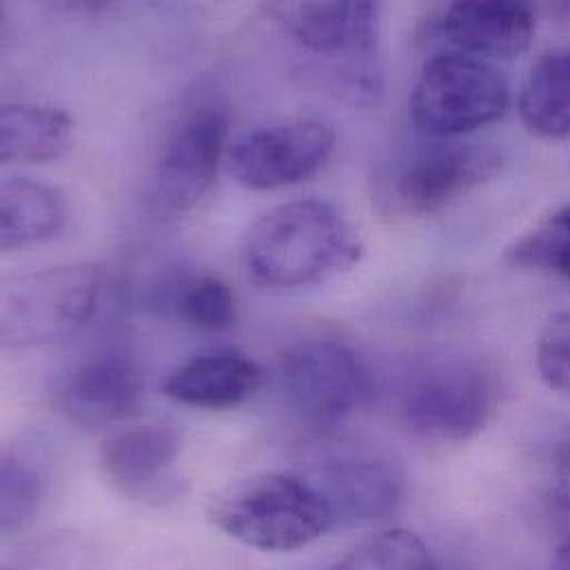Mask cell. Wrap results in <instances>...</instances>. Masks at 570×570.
I'll list each match as a JSON object with an SVG mask.
<instances>
[{
  "label": "cell",
  "instance_id": "6da1fadb",
  "mask_svg": "<svg viewBox=\"0 0 570 570\" xmlns=\"http://www.w3.org/2000/svg\"><path fill=\"white\" fill-rule=\"evenodd\" d=\"M353 225L328 203L295 200L265 214L247 240L249 276L272 288L326 283L362 261Z\"/></svg>",
  "mask_w": 570,
  "mask_h": 570
},
{
  "label": "cell",
  "instance_id": "7a4b0ae2",
  "mask_svg": "<svg viewBox=\"0 0 570 570\" xmlns=\"http://www.w3.org/2000/svg\"><path fill=\"white\" fill-rule=\"evenodd\" d=\"M504 395L500 371L482 357H440L417 366L400 393V415L420 438L460 444L482 433Z\"/></svg>",
  "mask_w": 570,
  "mask_h": 570
},
{
  "label": "cell",
  "instance_id": "3957f363",
  "mask_svg": "<svg viewBox=\"0 0 570 570\" xmlns=\"http://www.w3.org/2000/svg\"><path fill=\"white\" fill-rule=\"evenodd\" d=\"M212 522L245 547L286 553L308 547L333 529L313 487L295 473H261L218 493Z\"/></svg>",
  "mask_w": 570,
  "mask_h": 570
},
{
  "label": "cell",
  "instance_id": "277c9868",
  "mask_svg": "<svg viewBox=\"0 0 570 570\" xmlns=\"http://www.w3.org/2000/svg\"><path fill=\"white\" fill-rule=\"evenodd\" d=\"M286 36L311 58L331 89L353 102H373L382 82L377 69L380 7L373 2H295L272 9Z\"/></svg>",
  "mask_w": 570,
  "mask_h": 570
},
{
  "label": "cell",
  "instance_id": "5b68a950",
  "mask_svg": "<svg viewBox=\"0 0 570 570\" xmlns=\"http://www.w3.org/2000/svg\"><path fill=\"white\" fill-rule=\"evenodd\" d=\"M502 169L495 147L433 140L397 154L377 176L375 200L395 218L442 214Z\"/></svg>",
  "mask_w": 570,
  "mask_h": 570
},
{
  "label": "cell",
  "instance_id": "8992f818",
  "mask_svg": "<svg viewBox=\"0 0 570 570\" xmlns=\"http://www.w3.org/2000/svg\"><path fill=\"white\" fill-rule=\"evenodd\" d=\"M511 89L487 60L455 53L433 56L420 71L409 114L413 125L433 140H455L507 116Z\"/></svg>",
  "mask_w": 570,
  "mask_h": 570
},
{
  "label": "cell",
  "instance_id": "52a82bcc",
  "mask_svg": "<svg viewBox=\"0 0 570 570\" xmlns=\"http://www.w3.org/2000/svg\"><path fill=\"white\" fill-rule=\"evenodd\" d=\"M102 269L62 265L7 281L0 291V333L7 346H40L76 335L96 315Z\"/></svg>",
  "mask_w": 570,
  "mask_h": 570
},
{
  "label": "cell",
  "instance_id": "ba28073f",
  "mask_svg": "<svg viewBox=\"0 0 570 570\" xmlns=\"http://www.w3.org/2000/svg\"><path fill=\"white\" fill-rule=\"evenodd\" d=\"M283 382L297 415L317 426H337L373 395V377L364 360L344 342L306 337L283 357Z\"/></svg>",
  "mask_w": 570,
  "mask_h": 570
},
{
  "label": "cell",
  "instance_id": "9c48e42d",
  "mask_svg": "<svg viewBox=\"0 0 570 570\" xmlns=\"http://www.w3.org/2000/svg\"><path fill=\"white\" fill-rule=\"evenodd\" d=\"M227 111L218 102L194 105L169 134L149 183V212L174 220L209 194L225 156Z\"/></svg>",
  "mask_w": 570,
  "mask_h": 570
},
{
  "label": "cell",
  "instance_id": "30bf717a",
  "mask_svg": "<svg viewBox=\"0 0 570 570\" xmlns=\"http://www.w3.org/2000/svg\"><path fill=\"white\" fill-rule=\"evenodd\" d=\"M335 149L333 129L313 118L286 120L240 136L227 154L229 174L252 191L304 183L326 167Z\"/></svg>",
  "mask_w": 570,
  "mask_h": 570
},
{
  "label": "cell",
  "instance_id": "8fae6325",
  "mask_svg": "<svg viewBox=\"0 0 570 570\" xmlns=\"http://www.w3.org/2000/svg\"><path fill=\"white\" fill-rule=\"evenodd\" d=\"M297 473L322 498L333 529L377 522L402 500L404 482L397 466L375 453H333Z\"/></svg>",
  "mask_w": 570,
  "mask_h": 570
},
{
  "label": "cell",
  "instance_id": "7c38bea8",
  "mask_svg": "<svg viewBox=\"0 0 570 570\" xmlns=\"http://www.w3.org/2000/svg\"><path fill=\"white\" fill-rule=\"evenodd\" d=\"M142 397V373L122 351H102L87 357L62 386L65 411L87 429H105L131 417Z\"/></svg>",
  "mask_w": 570,
  "mask_h": 570
},
{
  "label": "cell",
  "instance_id": "4fadbf2b",
  "mask_svg": "<svg viewBox=\"0 0 570 570\" xmlns=\"http://www.w3.org/2000/svg\"><path fill=\"white\" fill-rule=\"evenodd\" d=\"M535 29L538 18L529 2H453L438 18V33L449 45L487 62L522 56Z\"/></svg>",
  "mask_w": 570,
  "mask_h": 570
},
{
  "label": "cell",
  "instance_id": "5bb4252c",
  "mask_svg": "<svg viewBox=\"0 0 570 570\" xmlns=\"http://www.w3.org/2000/svg\"><path fill=\"white\" fill-rule=\"evenodd\" d=\"M183 451V438L174 426L145 424L116 431L100 449L105 480L131 500H149L163 493L169 473Z\"/></svg>",
  "mask_w": 570,
  "mask_h": 570
},
{
  "label": "cell",
  "instance_id": "9a60e30c",
  "mask_svg": "<svg viewBox=\"0 0 570 570\" xmlns=\"http://www.w3.org/2000/svg\"><path fill=\"white\" fill-rule=\"evenodd\" d=\"M263 366L238 351H212L176 366L165 380V395L191 409L225 411L249 402L263 386Z\"/></svg>",
  "mask_w": 570,
  "mask_h": 570
},
{
  "label": "cell",
  "instance_id": "2e32d148",
  "mask_svg": "<svg viewBox=\"0 0 570 570\" xmlns=\"http://www.w3.org/2000/svg\"><path fill=\"white\" fill-rule=\"evenodd\" d=\"M65 196L31 178H11L0 189V247L16 252L53 240L67 225Z\"/></svg>",
  "mask_w": 570,
  "mask_h": 570
},
{
  "label": "cell",
  "instance_id": "e0dca14e",
  "mask_svg": "<svg viewBox=\"0 0 570 570\" xmlns=\"http://www.w3.org/2000/svg\"><path fill=\"white\" fill-rule=\"evenodd\" d=\"M73 138V120L65 109L16 102L0 114V160L4 165H42L58 160Z\"/></svg>",
  "mask_w": 570,
  "mask_h": 570
},
{
  "label": "cell",
  "instance_id": "ac0fdd59",
  "mask_svg": "<svg viewBox=\"0 0 570 570\" xmlns=\"http://www.w3.org/2000/svg\"><path fill=\"white\" fill-rule=\"evenodd\" d=\"M520 118L542 140L570 138V47L544 53L520 94Z\"/></svg>",
  "mask_w": 570,
  "mask_h": 570
},
{
  "label": "cell",
  "instance_id": "d6986e66",
  "mask_svg": "<svg viewBox=\"0 0 570 570\" xmlns=\"http://www.w3.org/2000/svg\"><path fill=\"white\" fill-rule=\"evenodd\" d=\"M507 263L570 283V205L551 214L507 252Z\"/></svg>",
  "mask_w": 570,
  "mask_h": 570
},
{
  "label": "cell",
  "instance_id": "ffe728a7",
  "mask_svg": "<svg viewBox=\"0 0 570 570\" xmlns=\"http://www.w3.org/2000/svg\"><path fill=\"white\" fill-rule=\"evenodd\" d=\"M165 302L191 326L227 331L236 324V295L218 276H189L176 283Z\"/></svg>",
  "mask_w": 570,
  "mask_h": 570
},
{
  "label": "cell",
  "instance_id": "44dd1931",
  "mask_svg": "<svg viewBox=\"0 0 570 570\" xmlns=\"http://www.w3.org/2000/svg\"><path fill=\"white\" fill-rule=\"evenodd\" d=\"M2 531L13 533L29 524L45 498L47 475L33 455L7 451L0 469Z\"/></svg>",
  "mask_w": 570,
  "mask_h": 570
},
{
  "label": "cell",
  "instance_id": "7402d4cb",
  "mask_svg": "<svg viewBox=\"0 0 570 570\" xmlns=\"http://www.w3.org/2000/svg\"><path fill=\"white\" fill-rule=\"evenodd\" d=\"M331 570H438L420 535L391 529L355 547Z\"/></svg>",
  "mask_w": 570,
  "mask_h": 570
},
{
  "label": "cell",
  "instance_id": "603a6c76",
  "mask_svg": "<svg viewBox=\"0 0 570 570\" xmlns=\"http://www.w3.org/2000/svg\"><path fill=\"white\" fill-rule=\"evenodd\" d=\"M535 362L549 389L570 395V311L553 313L544 322L538 335Z\"/></svg>",
  "mask_w": 570,
  "mask_h": 570
},
{
  "label": "cell",
  "instance_id": "cb8c5ba5",
  "mask_svg": "<svg viewBox=\"0 0 570 570\" xmlns=\"http://www.w3.org/2000/svg\"><path fill=\"white\" fill-rule=\"evenodd\" d=\"M547 500L560 513L570 515V429L558 440L547 478Z\"/></svg>",
  "mask_w": 570,
  "mask_h": 570
},
{
  "label": "cell",
  "instance_id": "d4e9b609",
  "mask_svg": "<svg viewBox=\"0 0 570 570\" xmlns=\"http://www.w3.org/2000/svg\"><path fill=\"white\" fill-rule=\"evenodd\" d=\"M549 570H570V540H567V542L558 549V553H556V558H553Z\"/></svg>",
  "mask_w": 570,
  "mask_h": 570
}]
</instances>
